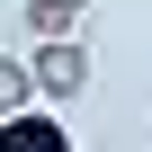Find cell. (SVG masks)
<instances>
[{"instance_id":"1","label":"cell","mask_w":152,"mask_h":152,"mask_svg":"<svg viewBox=\"0 0 152 152\" xmlns=\"http://www.w3.org/2000/svg\"><path fill=\"white\" fill-rule=\"evenodd\" d=\"M27 72H36V99H81L90 90V45L81 36H45L27 54Z\"/></svg>"},{"instance_id":"4","label":"cell","mask_w":152,"mask_h":152,"mask_svg":"<svg viewBox=\"0 0 152 152\" xmlns=\"http://www.w3.org/2000/svg\"><path fill=\"white\" fill-rule=\"evenodd\" d=\"M27 107H36V72L18 54H0V116H27Z\"/></svg>"},{"instance_id":"3","label":"cell","mask_w":152,"mask_h":152,"mask_svg":"<svg viewBox=\"0 0 152 152\" xmlns=\"http://www.w3.org/2000/svg\"><path fill=\"white\" fill-rule=\"evenodd\" d=\"M18 9H27V27H36V36H81L90 0H18Z\"/></svg>"},{"instance_id":"2","label":"cell","mask_w":152,"mask_h":152,"mask_svg":"<svg viewBox=\"0 0 152 152\" xmlns=\"http://www.w3.org/2000/svg\"><path fill=\"white\" fill-rule=\"evenodd\" d=\"M0 152H72V134H63V116L27 107V116H0Z\"/></svg>"}]
</instances>
